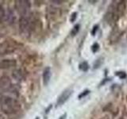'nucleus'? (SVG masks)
I'll list each match as a JSON object with an SVG mask.
<instances>
[{
  "mask_svg": "<svg viewBox=\"0 0 127 119\" xmlns=\"http://www.w3.org/2000/svg\"><path fill=\"white\" fill-rule=\"evenodd\" d=\"M0 106L6 114H14L18 112L20 109V104L16 99L2 94L0 96Z\"/></svg>",
  "mask_w": 127,
  "mask_h": 119,
  "instance_id": "1",
  "label": "nucleus"
},
{
  "mask_svg": "<svg viewBox=\"0 0 127 119\" xmlns=\"http://www.w3.org/2000/svg\"><path fill=\"white\" fill-rule=\"evenodd\" d=\"M16 10H18L19 14H21V17L23 16H28L30 9V3L26 0H18L16 1Z\"/></svg>",
  "mask_w": 127,
  "mask_h": 119,
  "instance_id": "2",
  "label": "nucleus"
},
{
  "mask_svg": "<svg viewBox=\"0 0 127 119\" xmlns=\"http://www.w3.org/2000/svg\"><path fill=\"white\" fill-rule=\"evenodd\" d=\"M31 25V22L29 16H23L20 18V22H19V27L20 30L22 32H27L30 30Z\"/></svg>",
  "mask_w": 127,
  "mask_h": 119,
  "instance_id": "3",
  "label": "nucleus"
},
{
  "mask_svg": "<svg viewBox=\"0 0 127 119\" xmlns=\"http://www.w3.org/2000/svg\"><path fill=\"white\" fill-rule=\"evenodd\" d=\"M73 90L71 89H67L64 91H63L62 94L60 95L58 99H57V106H62L64 103L67 99L70 98V96L72 94Z\"/></svg>",
  "mask_w": 127,
  "mask_h": 119,
  "instance_id": "4",
  "label": "nucleus"
},
{
  "mask_svg": "<svg viewBox=\"0 0 127 119\" xmlns=\"http://www.w3.org/2000/svg\"><path fill=\"white\" fill-rule=\"evenodd\" d=\"M11 81L8 76H2L0 78V88L2 90H8L11 87Z\"/></svg>",
  "mask_w": 127,
  "mask_h": 119,
  "instance_id": "5",
  "label": "nucleus"
},
{
  "mask_svg": "<svg viewBox=\"0 0 127 119\" xmlns=\"http://www.w3.org/2000/svg\"><path fill=\"white\" fill-rule=\"evenodd\" d=\"M16 65V61L14 60H3L0 61V68H9Z\"/></svg>",
  "mask_w": 127,
  "mask_h": 119,
  "instance_id": "6",
  "label": "nucleus"
},
{
  "mask_svg": "<svg viewBox=\"0 0 127 119\" xmlns=\"http://www.w3.org/2000/svg\"><path fill=\"white\" fill-rule=\"evenodd\" d=\"M51 69L50 67H46V68L44 70V72H43V82H44V84L47 85L49 83V80H50V78H51Z\"/></svg>",
  "mask_w": 127,
  "mask_h": 119,
  "instance_id": "7",
  "label": "nucleus"
},
{
  "mask_svg": "<svg viewBox=\"0 0 127 119\" xmlns=\"http://www.w3.org/2000/svg\"><path fill=\"white\" fill-rule=\"evenodd\" d=\"M14 20H15V18L14 16L13 11L10 10H8L6 12V17H5V22H7L9 23H12L14 22Z\"/></svg>",
  "mask_w": 127,
  "mask_h": 119,
  "instance_id": "8",
  "label": "nucleus"
},
{
  "mask_svg": "<svg viewBox=\"0 0 127 119\" xmlns=\"http://www.w3.org/2000/svg\"><path fill=\"white\" fill-rule=\"evenodd\" d=\"M5 17H6V11L2 6H0V22L5 21Z\"/></svg>",
  "mask_w": 127,
  "mask_h": 119,
  "instance_id": "9",
  "label": "nucleus"
},
{
  "mask_svg": "<svg viewBox=\"0 0 127 119\" xmlns=\"http://www.w3.org/2000/svg\"><path fill=\"white\" fill-rule=\"evenodd\" d=\"M13 75L15 79H17L18 80H21V79L22 78V73L20 70H16L14 71Z\"/></svg>",
  "mask_w": 127,
  "mask_h": 119,
  "instance_id": "10",
  "label": "nucleus"
},
{
  "mask_svg": "<svg viewBox=\"0 0 127 119\" xmlns=\"http://www.w3.org/2000/svg\"><path fill=\"white\" fill-rule=\"evenodd\" d=\"M79 69L83 71H86L88 69V63L87 62H83L79 64Z\"/></svg>",
  "mask_w": 127,
  "mask_h": 119,
  "instance_id": "11",
  "label": "nucleus"
},
{
  "mask_svg": "<svg viewBox=\"0 0 127 119\" xmlns=\"http://www.w3.org/2000/svg\"><path fill=\"white\" fill-rule=\"evenodd\" d=\"M79 30V24H77V25H75L74 27H73V29L71 30V34L72 35V36H75V35H76L78 33V32Z\"/></svg>",
  "mask_w": 127,
  "mask_h": 119,
  "instance_id": "12",
  "label": "nucleus"
},
{
  "mask_svg": "<svg viewBox=\"0 0 127 119\" xmlns=\"http://www.w3.org/2000/svg\"><path fill=\"white\" fill-rule=\"evenodd\" d=\"M89 93H90V90H86L84 91H83V92L79 95V98H82L83 97L86 96V95H87Z\"/></svg>",
  "mask_w": 127,
  "mask_h": 119,
  "instance_id": "13",
  "label": "nucleus"
},
{
  "mask_svg": "<svg viewBox=\"0 0 127 119\" xmlns=\"http://www.w3.org/2000/svg\"><path fill=\"white\" fill-rule=\"evenodd\" d=\"M99 49V45H98L97 43H95L94 45H92V51H93V53H96V52Z\"/></svg>",
  "mask_w": 127,
  "mask_h": 119,
  "instance_id": "14",
  "label": "nucleus"
},
{
  "mask_svg": "<svg viewBox=\"0 0 127 119\" xmlns=\"http://www.w3.org/2000/svg\"><path fill=\"white\" fill-rule=\"evenodd\" d=\"M116 75H118V76L119 78H121V79H124L126 76V75L125 72H123V71H119V72H117Z\"/></svg>",
  "mask_w": 127,
  "mask_h": 119,
  "instance_id": "15",
  "label": "nucleus"
},
{
  "mask_svg": "<svg viewBox=\"0 0 127 119\" xmlns=\"http://www.w3.org/2000/svg\"><path fill=\"white\" fill-rule=\"evenodd\" d=\"M76 17H77V13H76V12H75V13H73L72 14H71V18H70V21L71 22H73L75 20V18H76Z\"/></svg>",
  "mask_w": 127,
  "mask_h": 119,
  "instance_id": "16",
  "label": "nucleus"
},
{
  "mask_svg": "<svg viewBox=\"0 0 127 119\" xmlns=\"http://www.w3.org/2000/svg\"><path fill=\"white\" fill-rule=\"evenodd\" d=\"M98 26H95L94 27V29H93L92 32H91V33H92V35H95V33H96V31H97V30H98Z\"/></svg>",
  "mask_w": 127,
  "mask_h": 119,
  "instance_id": "17",
  "label": "nucleus"
},
{
  "mask_svg": "<svg viewBox=\"0 0 127 119\" xmlns=\"http://www.w3.org/2000/svg\"><path fill=\"white\" fill-rule=\"evenodd\" d=\"M66 116H67L66 114H63L62 116L60 117V118H59V119H65V118H66Z\"/></svg>",
  "mask_w": 127,
  "mask_h": 119,
  "instance_id": "18",
  "label": "nucleus"
},
{
  "mask_svg": "<svg viewBox=\"0 0 127 119\" xmlns=\"http://www.w3.org/2000/svg\"><path fill=\"white\" fill-rule=\"evenodd\" d=\"M36 119H39V118H36Z\"/></svg>",
  "mask_w": 127,
  "mask_h": 119,
  "instance_id": "19",
  "label": "nucleus"
}]
</instances>
